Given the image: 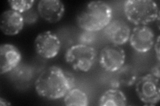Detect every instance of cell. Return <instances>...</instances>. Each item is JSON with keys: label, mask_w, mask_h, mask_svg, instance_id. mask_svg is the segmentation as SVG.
<instances>
[{"label": "cell", "mask_w": 160, "mask_h": 106, "mask_svg": "<svg viewBox=\"0 0 160 106\" xmlns=\"http://www.w3.org/2000/svg\"><path fill=\"white\" fill-rule=\"evenodd\" d=\"M136 92L139 99L148 105H155L159 101V78L152 74L138 78L136 82Z\"/></svg>", "instance_id": "cell-5"}, {"label": "cell", "mask_w": 160, "mask_h": 106, "mask_svg": "<svg viewBox=\"0 0 160 106\" xmlns=\"http://www.w3.org/2000/svg\"><path fill=\"white\" fill-rule=\"evenodd\" d=\"M22 16L24 19L25 24L32 25L36 23L38 19L39 13L33 9H29V11L22 13Z\"/></svg>", "instance_id": "cell-19"}, {"label": "cell", "mask_w": 160, "mask_h": 106, "mask_svg": "<svg viewBox=\"0 0 160 106\" xmlns=\"http://www.w3.org/2000/svg\"><path fill=\"white\" fill-rule=\"evenodd\" d=\"M25 21L22 13L11 9L5 11L0 17V29L9 36L16 35L22 31Z\"/></svg>", "instance_id": "cell-12"}, {"label": "cell", "mask_w": 160, "mask_h": 106, "mask_svg": "<svg viewBox=\"0 0 160 106\" xmlns=\"http://www.w3.org/2000/svg\"><path fill=\"white\" fill-rule=\"evenodd\" d=\"M126 95L119 88H112L106 91L100 97L98 105L100 106H126Z\"/></svg>", "instance_id": "cell-14"}, {"label": "cell", "mask_w": 160, "mask_h": 106, "mask_svg": "<svg viewBox=\"0 0 160 106\" xmlns=\"http://www.w3.org/2000/svg\"><path fill=\"white\" fill-rule=\"evenodd\" d=\"M34 47L39 56L46 59H51L56 57L59 53L62 43L56 33L46 31L36 37Z\"/></svg>", "instance_id": "cell-7"}, {"label": "cell", "mask_w": 160, "mask_h": 106, "mask_svg": "<svg viewBox=\"0 0 160 106\" xmlns=\"http://www.w3.org/2000/svg\"><path fill=\"white\" fill-rule=\"evenodd\" d=\"M64 104L66 105L87 106L89 104L88 95L82 90L72 88L69 90L64 96Z\"/></svg>", "instance_id": "cell-15"}, {"label": "cell", "mask_w": 160, "mask_h": 106, "mask_svg": "<svg viewBox=\"0 0 160 106\" xmlns=\"http://www.w3.org/2000/svg\"><path fill=\"white\" fill-rule=\"evenodd\" d=\"M35 2H36L34 0H14V1L9 0L8 1V3L12 9L22 14L31 9Z\"/></svg>", "instance_id": "cell-17"}, {"label": "cell", "mask_w": 160, "mask_h": 106, "mask_svg": "<svg viewBox=\"0 0 160 106\" xmlns=\"http://www.w3.org/2000/svg\"><path fill=\"white\" fill-rule=\"evenodd\" d=\"M159 37H160L159 35V36L158 37L156 43H155V45H153L154 48H155V52H156V56H157L158 62H159Z\"/></svg>", "instance_id": "cell-21"}, {"label": "cell", "mask_w": 160, "mask_h": 106, "mask_svg": "<svg viewBox=\"0 0 160 106\" xmlns=\"http://www.w3.org/2000/svg\"><path fill=\"white\" fill-rule=\"evenodd\" d=\"M11 105L12 104L9 102L6 99H3V98H0V105L1 106H7V105Z\"/></svg>", "instance_id": "cell-22"}, {"label": "cell", "mask_w": 160, "mask_h": 106, "mask_svg": "<svg viewBox=\"0 0 160 106\" xmlns=\"http://www.w3.org/2000/svg\"><path fill=\"white\" fill-rule=\"evenodd\" d=\"M113 10L109 5L102 1L88 3L77 16V23L83 31H101L112 21Z\"/></svg>", "instance_id": "cell-2"}, {"label": "cell", "mask_w": 160, "mask_h": 106, "mask_svg": "<svg viewBox=\"0 0 160 106\" xmlns=\"http://www.w3.org/2000/svg\"><path fill=\"white\" fill-rule=\"evenodd\" d=\"M96 39L97 36L95 32L83 31L79 35L78 40L79 44L90 45L91 46V44L94 43V42L96 41Z\"/></svg>", "instance_id": "cell-18"}, {"label": "cell", "mask_w": 160, "mask_h": 106, "mask_svg": "<svg viewBox=\"0 0 160 106\" xmlns=\"http://www.w3.org/2000/svg\"><path fill=\"white\" fill-rule=\"evenodd\" d=\"M115 73L112 80V87L119 88L120 87H130L136 83L138 79L136 70L132 65H123Z\"/></svg>", "instance_id": "cell-13"}, {"label": "cell", "mask_w": 160, "mask_h": 106, "mask_svg": "<svg viewBox=\"0 0 160 106\" xmlns=\"http://www.w3.org/2000/svg\"><path fill=\"white\" fill-rule=\"evenodd\" d=\"M123 11L128 21L137 26L159 20L158 6L152 0H128L124 2Z\"/></svg>", "instance_id": "cell-3"}, {"label": "cell", "mask_w": 160, "mask_h": 106, "mask_svg": "<svg viewBox=\"0 0 160 106\" xmlns=\"http://www.w3.org/2000/svg\"><path fill=\"white\" fill-rule=\"evenodd\" d=\"M64 4L59 0H41L38 4L39 16L51 23L59 22L65 13Z\"/></svg>", "instance_id": "cell-11"}, {"label": "cell", "mask_w": 160, "mask_h": 106, "mask_svg": "<svg viewBox=\"0 0 160 106\" xmlns=\"http://www.w3.org/2000/svg\"><path fill=\"white\" fill-rule=\"evenodd\" d=\"M159 62H158L156 64H155L153 67L152 68L151 71H150V74L153 75L154 76H156L158 78H159L160 76V71H159Z\"/></svg>", "instance_id": "cell-20"}, {"label": "cell", "mask_w": 160, "mask_h": 106, "mask_svg": "<svg viewBox=\"0 0 160 106\" xmlns=\"http://www.w3.org/2000/svg\"><path fill=\"white\" fill-rule=\"evenodd\" d=\"M103 31L109 41L118 46L127 43L131 34L129 25L119 19L112 21L103 29Z\"/></svg>", "instance_id": "cell-9"}, {"label": "cell", "mask_w": 160, "mask_h": 106, "mask_svg": "<svg viewBox=\"0 0 160 106\" xmlns=\"http://www.w3.org/2000/svg\"><path fill=\"white\" fill-rule=\"evenodd\" d=\"M129 41L131 47L138 53H148L155 43L153 31L147 25L136 26L131 31Z\"/></svg>", "instance_id": "cell-8"}, {"label": "cell", "mask_w": 160, "mask_h": 106, "mask_svg": "<svg viewBox=\"0 0 160 106\" xmlns=\"http://www.w3.org/2000/svg\"><path fill=\"white\" fill-rule=\"evenodd\" d=\"M99 62L102 68L109 72H115L126 62L125 50L116 44H109L100 51Z\"/></svg>", "instance_id": "cell-6"}, {"label": "cell", "mask_w": 160, "mask_h": 106, "mask_svg": "<svg viewBox=\"0 0 160 106\" xmlns=\"http://www.w3.org/2000/svg\"><path fill=\"white\" fill-rule=\"evenodd\" d=\"M96 57V49L92 46L79 43L67 50L65 58L74 70L87 72L92 68Z\"/></svg>", "instance_id": "cell-4"}, {"label": "cell", "mask_w": 160, "mask_h": 106, "mask_svg": "<svg viewBox=\"0 0 160 106\" xmlns=\"http://www.w3.org/2000/svg\"><path fill=\"white\" fill-rule=\"evenodd\" d=\"M12 76L14 80H17L18 81L26 82L29 80L32 77V68L26 65H18V67L13 69L12 72Z\"/></svg>", "instance_id": "cell-16"}, {"label": "cell", "mask_w": 160, "mask_h": 106, "mask_svg": "<svg viewBox=\"0 0 160 106\" xmlns=\"http://www.w3.org/2000/svg\"><path fill=\"white\" fill-rule=\"evenodd\" d=\"M22 54L13 44H2L0 46V74L12 72L21 62Z\"/></svg>", "instance_id": "cell-10"}, {"label": "cell", "mask_w": 160, "mask_h": 106, "mask_svg": "<svg viewBox=\"0 0 160 106\" xmlns=\"http://www.w3.org/2000/svg\"><path fill=\"white\" fill-rule=\"evenodd\" d=\"M74 85L72 74L57 66H51L39 74L35 81V89L40 97L53 100L64 98Z\"/></svg>", "instance_id": "cell-1"}]
</instances>
